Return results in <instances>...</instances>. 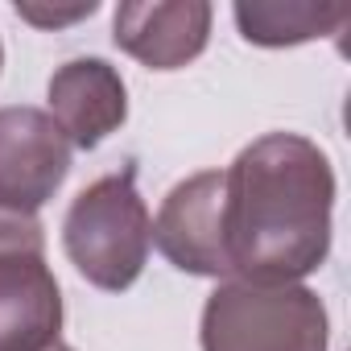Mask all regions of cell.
I'll return each mask as SVG.
<instances>
[{
    "instance_id": "10",
    "label": "cell",
    "mask_w": 351,
    "mask_h": 351,
    "mask_svg": "<svg viewBox=\"0 0 351 351\" xmlns=\"http://www.w3.org/2000/svg\"><path fill=\"white\" fill-rule=\"evenodd\" d=\"M0 252H46V236H42L38 215L0 207Z\"/></svg>"
},
{
    "instance_id": "2",
    "label": "cell",
    "mask_w": 351,
    "mask_h": 351,
    "mask_svg": "<svg viewBox=\"0 0 351 351\" xmlns=\"http://www.w3.org/2000/svg\"><path fill=\"white\" fill-rule=\"evenodd\" d=\"M153 219L136 195V169L104 173L83 186L62 219V248L79 277L104 293H124L149 261Z\"/></svg>"
},
{
    "instance_id": "7",
    "label": "cell",
    "mask_w": 351,
    "mask_h": 351,
    "mask_svg": "<svg viewBox=\"0 0 351 351\" xmlns=\"http://www.w3.org/2000/svg\"><path fill=\"white\" fill-rule=\"evenodd\" d=\"M50 120L62 128L71 149L104 145L128 120V87L104 58H71L50 75L46 87Z\"/></svg>"
},
{
    "instance_id": "1",
    "label": "cell",
    "mask_w": 351,
    "mask_h": 351,
    "mask_svg": "<svg viewBox=\"0 0 351 351\" xmlns=\"http://www.w3.org/2000/svg\"><path fill=\"white\" fill-rule=\"evenodd\" d=\"M335 169L298 132H265L223 169V252L232 281L302 285L330 252Z\"/></svg>"
},
{
    "instance_id": "13",
    "label": "cell",
    "mask_w": 351,
    "mask_h": 351,
    "mask_svg": "<svg viewBox=\"0 0 351 351\" xmlns=\"http://www.w3.org/2000/svg\"><path fill=\"white\" fill-rule=\"evenodd\" d=\"M0 66H5V50H0Z\"/></svg>"
},
{
    "instance_id": "11",
    "label": "cell",
    "mask_w": 351,
    "mask_h": 351,
    "mask_svg": "<svg viewBox=\"0 0 351 351\" xmlns=\"http://www.w3.org/2000/svg\"><path fill=\"white\" fill-rule=\"evenodd\" d=\"M99 5L95 0H83V5H71V9H58V5H29V0H21L17 5V17L38 25V29H62V25H75V21H87Z\"/></svg>"
},
{
    "instance_id": "3",
    "label": "cell",
    "mask_w": 351,
    "mask_h": 351,
    "mask_svg": "<svg viewBox=\"0 0 351 351\" xmlns=\"http://www.w3.org/2000/svg\"><path fill=\"white\" fill-rule=\"evenodd\" d=\"M203 351H326L330 318L306 285L219 281L203 306Z\"/></svg>"
},
{
    "instance_id": "9",
    "label": "cell",
    "mask_w": 351,
    "mask_h": 351,
    "mask_svg": "<svg viewBox=\"0 0 351 351\" xmlns=\"http://www.w3.org/2000/svg\"><path fill=\"white\" fill-rule=\"evenodd\" d=\"M240 38L252 46H302L347 25L343 9H314V5H236Z\"/></svg>"
},
{
    "instance_id": "8",
    "label": "cell",
    "mask_w": 351,
    "mask_h": 351,
    "mask_svg": "<svg viewBox=\"0 0 351 351\" xmlns=\"http://www.w3.org/2000/svg\"><path fill=\"white\" fill-rule=\"evenodd\" d=\"M62 335V289L46 252H0V351H50Z\"/></svg>"
},
{
    "instance_id": "4",
    "label": "cell",
    "mask_w": 351,
    "mask_h": 351,
    "mask_svg": "<svg viewBox=\"0 0 351 351\" xmlns=\"http://www.w3.org/2000/svg\"><path fill=\"white\" fill-rule=\"evenodd\" d=\"M71 173V141L42 108H0V207L34 215Z\"/></svg>"
},
{
    "instance_id": "5",
    "label": "cell",
    "mask_w": 351,
    "mask_h": 351,
    "mask_svg": "<svg viewBox=\"0 0 351 351\" xmlns=\"http://www.w3.org/2000/svg\"><path fill=\"white\" fill-rule=\"evenodd\" d=\"M153 244L173 269L232 281L223 252V169H203L165 195L153 219Z\"/></svg>"
},
{
    "instance_id": "6",
    "label": "cell",
    "mask_w": 351,
    "mask_h": 351,
    "mask_svg": "<svg viewBox=\"0 0 351 351\" xmlns=\"http://www.w3.org/2000/svg\"><path fill=\"white\" fill-rule=\"evenodd\" d=\"M211 17L215 13L203 0H165V5L128 0L112 17V38L149 71H178L207 50Z\"/></svg>"
},
{
    "instance_id": "12",
    "label": "cell",
    "mask_w": 351,
    "mask_h": 351,
    "mask_svg": "<svg viewBox=\"0 0 351 351\" xmlns=\"http://www.w3.org/2000/svg\"><path fill=\"white\" fill-rule=\"evenodd\" d=\"M50 351H75V347H66V343H54V347H50Z\"/></svg>"
}]
</instances>
